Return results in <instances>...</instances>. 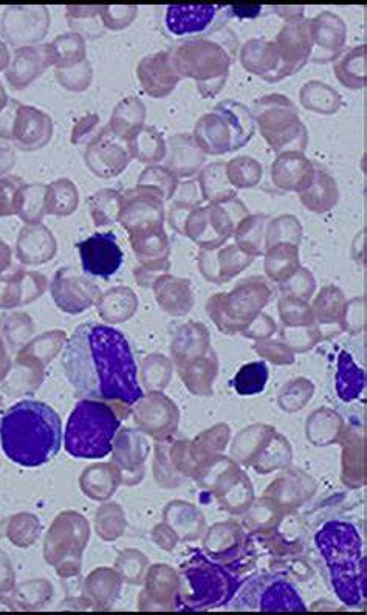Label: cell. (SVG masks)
Wrapping results in <instances>:
<instances>
[{"mask_svg": "<svg viewBox=\"0 0 367 615\" xmlns=\"http://www.w3.org/2000/svg\"><path fill=\"white\" fill-rule=\"evenodd\" d=\"M138 78L146 92L154 98L166 97L182 80L175 70L171 53L166 52L143 59L138 66Z\"/></svg>", "mask_w": 367, "mask_h": 615, "instance_id": "7402d4cb", "label": "cell"}, {"mask_svg": "<svg viewBox=\"0 0 367 615\" xmlns=\"http://www.w3.org/2000/svg\"><path fill=\"white\" fill-rule=\"evenodd\" d=\"M179 369L186 388L193 392L194 396H213L214 380L219 374V358L213 349L188 365L179 366Z\"/></svg>", "mask_w": 367, "mask_h": 615, "instance_id": "83f0119b", "label": "cell"}, {"mask_svg": "<svg viewBox=\"0 0 367 615\" xmlns=\"http://www.w3.org/2000/svg\"><path fill=\"white\" fill-rule=\"evenodd\" d=\"M230 433L228 425L220 423V425H216L211 430L203 431L193 442H189V454H191V459L196 464V473L203 462L225 451L228 440H230Z\"/></svg>", "mask_w": 367, "mask_h": 615, "instance_id": "74e56055", "label": "cell"}, {"mask_svg": "<svg viewBox=\"0 0 367 615\" xmlns=\"http://www.w3.org/2000/svg\"><path fill=\"white\" fill-rule=\"evenodd\" d=\"M282 343L293 352V354H304V352L310 351L315 348L319 341H323V334L319 332L316 324L313 326L302 327H285L282 326L281 332H279Z\"/></svg>", "mask_w": 367, "mask_h": 615, "instance_id": "c3c4849f", "label": "cell"}, {"mask_svg": "<svg viewBox=\"0 0 367 615\" xmlns=\"http://www.w3.org/2000/svg\"><path fill=\"white\" fill-rule=\"evenodd\" d=\"M254 352L276 366H287L295 363V354L282 341L270 340V338L258 341L254 346Z\"/></svg>", "mask_w": 367, "mask_h": 615, "instance_id": "816d5d0a", "label": "cell"}, {"mask_svg": "<svg viewBox=\"0 0 367 615\" xmlns=\"http://www.w3.org/2000/svg\"><path fill=\"white\" fill-rule=\"evenodd\" d=\"M270 220L267 214H248V216H245L234 230L233 238L236 239L237 247L253 258L264 256L265 250H267L265 234H267Z\"/></svg>", "mask_w": 367, "mask_h": 615, "instance_id": "836d02e7", "label": "cell"}, {"mask_svg": "<svg viewBox=\"0 0 367 615\" xmlns=\"http://www.w3.org/2000/svg\"><path fill=\"white\" fill-rule=\"evenodd\" d=\"M210 349V330L197 321H189L180 327L172 341V355L179 366L188 365L191 361L203 357Z\"/></svg>", "mask_w": 367, "mask_h": 615, "instance_id": "484cf974", "label": "cell"}, {"mask_svg": "<svg viewBox=\"0 0 367 615\" xmlns=\"http://www.w3.org/2000/svg\"><path fill=\"white\" fill-rule=\"evenodd\" d=\"M344 430L343 419L330 409H318L309 417L307 436L310 442L318 447H326L332 442H338Z\"/></svg>", "mask_w": 367, "mask_h": 615, "instance_id": "60d3db41", "label": "cell"}, {"mask_svg": "<svg viewBox=\"0 0 367 615\" xmlns=\"http://www.w3.org/2000/svg\"><path fill=\"white\" fill-rule=\"evenodd\" d=\"M285 515H287V512L279 506L278 502L267 498V496H262V498L254 499L251 502V506L244 513L242 524L253 535H264V533L278 530Z\"/></svg>", "mask_w": 367, "mask_h": 615, "instance_id": "d6a6232c", "label": "cell"}, {"mask_svg": "<svg viewBox=\"0 0 367 615\" xmlns=\"http://www.w3.org/2000/svg\"><path fill=\"white\" fill-rule=\"evenodd\" d=\"M299 200L312 213H329L337 207L338 200H340L337 180L333 179L329 172L316 169L310 185L299 193Z\"/></svg>", "mask_w": 367, "mask_h": 615, "instance_id": "4316f807", "label": "cell"}, {"mask_svg": "<svg viewBox=\"0 0 367 615\" xmlns=\"http://www.w3.org/2000/svg\"><path fill=\"white\" fill-rule=\"evenodd\" d=\"M333 73L338 83L350 90L364 89L367 84V47L357 45L344 50L333 64Z\"/></svg>", "mask_w": 367, "mask_h": 615, "instance_id": "f1b7e54d", "label": "cell"}, {"mask_svg": "<svg viewBox=\"0 0 367 615\" xmlns=\"http://www.w3.org/2000/svg\"><path fill=\"white\" fill-rule=\"evenodd\" d=\"M273 42L281 58L282 78L285 80L301 72L312 55L309 19L282 25Z\"/></svg>", "mask_w": 367, "mask_h": 615, "instance_id": "2e32d148", "label": "cell"}, {"mask_svg": "<svg viewBox=\"0 0 367 615\" xmlns=\"http://www.w3.org/2000/svg\"><path fill=\"white\" fill-rule=\"evenodd\" d=\"M248 208L239 197L223 203H206L191 208L183 220L182 234L200 248H216L233 238L237 224L248 216Z\"/></svg>", "mask_w": 367, "mask_h": 615, "instance_id": "30bf717a", "label": "cell"}, {"mask_svg": "<svg viewBox=\"0 0 367 615\" xmlns=\"http://www.w3.org/2000/svg\"><path fill=\"white\" fill-rule=\"evenodd\" d=\"M138 106H140L138 101H127V103L121 104L117 115H115V123H117L118 131H131V129H134L135 124L140 123L143 114H138L131 117L132 112H134Z\"/></svg>", "mask_w": 367, "mask_h": 615, "instance_id": "9f6ffc18", "label": "cell"}, {"mask_svg": "<svg viewBox=\"0 0 367 615\" xmlns=\"http://www.w3.org/2000/svg\"><path fill=\"white\" fill-rule=\"evenodd\" d=\"M79 258L84 273L95 278H110L120 270L124 262L123 250L118 245L117 234L93 233L78 242Z\"/></svg>", "mask_w": 367, "mask_h": 615, "instance_id": "4fadbf2b", "label": "cell"}, {"mask_svg": "<svg viewBox=\"0 0 367 615\" xmlns=\"http://www.w3.org/2000/svg\"><path fill=\"white\" fill-rule=\"evenodd\" d=\"M228 8H230L231 18L250 19V21L273 14V7H265V5H228Z\"/></svg>", "mask_w": 367, "mask_h": 615, "instance_id": "6f0895ef", "label": "cell"}, {"mask_svg": "<svg viewBox=\"0 0 367 615\" xmlns=\"http://www.w3.org/2000/svg\"><path fill=\"white\" fill-rule=\"evenodd\" d=\"M0 444L14 464L41 467L61 450V417L45 403L22 400L0 419Z\"/></svg>", "mask_w": 367, "mask_h": 615, "instance_id": "7a4b0ae2", "label": "cell"}, {"mask_svg": "<svg viewBox=\"0 0 367 615\" xmlns=\"http://www.w3.org/2000/svg\"><path fill=\"white\" fill-rule=\"evenodd\" d=\"M137 152L145 162H157L165 155V143L162 135L157 134L154 129H149L145 134L140 135L137 140Z\"/></svg>", "mask_w": 367, "mask_h": 615, "instance_id": "f5cc1de1", "label": "cell"}, {"mask_svg": "<svg viewBox=\"0 0 367 615\" xmlns=\"http://www.w3.org/2000/svg\"><path fill=\"white\" fill-rule=\"evenodd\" d=\"M275 433V428L268 427V425H253V427L241 431L234 439L231 456L239 464L251 467L262 450L267 447L271 437L275 436Z\"/></svg>", "mask_w": 367, "mask_h": 615, "instance_id": "d590c367", "label": "cell"}, {"mask_svg": "<svg viewBox=\"0 0 367 615\" xmlns=\"http://www.w3.org/2000/svg\"><path fill=\"white\" fill-rule=\"evenodd\" d=\"M62 368L84 399L132 406L143 397L131 343L107 324L87 321L76 327L64 346Z\"/></svg>", "mask_w": 367, "mask_h": 615, "instance_id": "6da1fadb", "label": "cell"}, {"mask_svg": "<svg viewBox=\"0 0 367 615\" xmlns=\"http://www.w3.org/2000/svg\"><path fill=\"white\" fill-rule=\"evenodd\" d=\"M366 326V299L357 296L352 301H347L346 315H344V332L352 335L360 334Z\"/></svg>", "mask_w": 367, "mask_h": 615, "instance_id": "db71d44e", "label": "cell"}, {"mask_svg": "<svg viewBox=\"0 0 367 615\" xmlns=\"http://www.w3.org/2000/svg\"><path fill=\"white\" fill-rule=\"evenodd\" d=\"M302 241V225L298 217L293 214H282L276 219L268 222L267 234H265V244L267 248L270 245L281 244H301Z\"/></svg>", "mask_w": 367, "mask_h": 615, "instance_id": "bcb514c9", "label": "cell"}, {"mask_svg": "<svg viewBox=\"0 0 367 615\" xmlns=\"http://www.w3.org/2000/svg\"><path fill=\"white\" fill-rule=\"evenodd\" d=\"M253 262V256L247 255L236 244H225L216 248H200L197 265L206 281L220 286L233 281Z\"/></svg>", "mask_w": 367, "mask_h": 615, "instance_id": "9a60e30c", "label": "cell"}, {"mask_svg": "<svg viewBox=\"0 0 367 615\" xmlns=\"http://www.w3.org/2000/svg\"><path fill=\"white\" fill-rule=\"evenodd\" d=\"M200 487L213 493L220 509L231 515H244L254 501V488L247 473L231 457L217 454L197 470Z\"/></svg>", "mask_w": 367, "mask_h": 615, "instance_id": "9c48e42d", "label": "cell"}, {"mask_svg": "<svg viewBox=\"0 0 367 615\" xmlns=\"http://www.w3.org/2000/svg\"><path fill=\"white\" fill-rule=\"evenodd\" d=\"M197 185L206 203H223L237 197V189L227 177V163L214 162L200 169Z\"/></svg>", "mask_w": 367, "mask_h": 615, "instance_id": "1f68e13d", "label": "cell"}, {"mask_svg": "<svg viewBox=\"0 0 367 615\" xmlns=\"http://www.w3.org/2000/svg\"><path fill=\"white\" fill-rule=\"evenodd\" d=\"M312 55L310 62L327 64L335 61L346 50L347 25L341 16L332 11H321L309 19Z\"/></svg>", "mask_w": 367, "mask_h": 615, "instance_id": "5bb4252c", "label": "cell"}, {"mask_svg": "<svg viewBox=\"0 0 367 615\" xmlns=\"http://www.w3.org/2000/svg\"><path fill=\"white\" fill-rule=\"evenodd\" d=\"M231 129V137H233V152L245 148L250 143L251 138L256 132V123H254L251 109H248L245 104L234 100H223L214 106Z\"/></svg>", "mask_w": 367, "mask_h": 615, "instance_id": "f546056e", "label": "cell"}, {"mask_svg": "<svg viewBox=\"0 0 367 615\" xmlns=\"http://www.w3.org/2000/svg\"><path fill=\"white\" fill-rule=\"evenodd\" d=\"M231 19L228 5H169L163 13L165 30L182 41L214 35Z\"/></svg>", "mask_w": 367, "mask_h": 615, "instance_id": "7c38bea8", "label": "cell"}, {"mask_svg": "<svg viewBox=\"0 0 367 615\" xmlns=\"http://www.w3.org/2000/svg\"><path fill=\"white\" fill-rule=\"evenodd\" d=\"M162 287L158 290V301L172 315L183 317L191 312L194 306V296L189 281L179 278H168L160 281Z\"/></svg>", "mask_w": 367, "mask_h": 615, "instance_id": "ab89813d", "label": "cell"}, {"mask_svg": "<svg viewBox=\"0 0 367 615\" xmlns=\"http://www.w3.org/2000/svg\"><path fill=\"white\" fill-rule=\"evenodd\" d=\"M264 258L265 275L275 284H282L292 278L301 268L299 247L295 244L281 242V244L270 245L265 250Z\"/></svg>", "mask_w": 367, "mask_h": 615, "instance_id": "4dcf8cb0", "label": "cell"}, {"mask_svg": "<svg viewBox=\"0 0 367 615\" xmlns=\"http://www.w3.org/2000/svg\"><path fill=\"white\" fill-rule=\"evenodd\" d=\"M239 52V39L225 27L205 38L175 45L171 58L180 78L196 81L203 100L214 98L227 86L228 76Z\"/></svg>", "mask_w": 367, "mask_h": 615, "instance_id": "277c9868", "label": "cell"}, {"mask_svg": "<svg viewBox=\"0 0 367 615\" xmlns=\"http://www.w3.org/2000/svg\"><path fill=\"white\" fill-rule=\"evenodd\" d=\"M234 611L306 612L307 606L295 586L276 574H262L242 581L230 602Z\"/></svg>", "mask_w": 367, "mask_h": 615, "instance_id": "8fae6325", "label": "cell"}, {"mask_svg": "<svg viewBox=\"0 0 367 615\" xmlns=\"http://www.w3.org/2000/svg\"><path fill=\"white\" fill-rule=\"evenodd\" d=\"M248 544V535L234 519L217 523L206 532L203 550L208 557L220 563L231 564L242 557Z\"/></svg>", "mask_w": 367, "mask_h": 615, "instance_id": "ac0fdd59", "label": "cell"}, {"mask_svg": "<svg viewBox=\"0 0 367 615\" xmlns=\"http://www.w3.org/2000/svg\"><path fill=\"white\" fill-rule=\"evenodd\" d=\"M241 585L236 563H220L196 550L180 567L175 611H210L230 605Z\"/></svg>", "mask_w": 367, "mask_h": 615, "instance_id": "5b68a950", "label": "cell"}, {"mask_svg": "<svg viewBox=\"0 0 367 615\" xmlns=\"http://www.w3.org/2000/svg\"><path fill=\"white\" fill-rule=\"evenodd\" d=\"M313 391H315L313 383L307 378L293 380L279 392V405L284 411L295 413V411L304 408L307 402L312 399Z\"/></svg>", "mask_w": 367, "mask_h": 615, "instance_id": "681fc988", "label": "cell"}, {"mask_svg": "<svg viewBox=\"0 0 367 615\" xmlns=\"http://www.w3.org/2000/svg\"><path fill=\"white\" fill-rule=\"evenodd\" d=\"M268 375H270V372H268L264 361L248 363V365L242 366L234 377V389L239 396L244 397L261 394L267 386Z\"/></svg>", "mask_w": 367, "mask_h": 615, "instance_id": "f6af8a7d", "label": "cell"}, {"mask_svg": "<svg viewBox=\"0 0 367 615\" xmlns=\"http://www.w3.org/2000/svg\"><path fill=\"white\" fill-rule=\"evenodd\" d=\"M315 165L304 152H282L271 163L270 179L282 193H301L315 176Z\"/></svg>", "mask_w": 367, "mask_h": 615, "instance_id": "e0dca14e", "label": "cell"}, {"mask_svg": "<svg viewBox=\"0 0 367 615\" xmlns=\"http://www.w3.org/2000/svg\"><path fill=\"white\" fill-rule=\"evenodd\" d=\"M278 310L282 326L302 327L315 324L312 306H310L309 301H304V299L282 295L278 301Z\"/></svg>", "mask_w": 367, "mask_h": 615, "instance_id": "7dc6e473", "label": "cell"}, {"mask_svg": "<svg viewBox=\"0 0 367 615\" xmlns=\"http://www.w3.org/2000/svg\"><path fill=\"white\" fill-rule=\"evenodd\" d=\"M273 289L262 276L237 282L231 292L216 293L206 301V313L225 335L242 334L251 321L268 306Z\"/></svg>", "mask_w": 367, "mask_h": 615, "instance_id": "52a82bcc", "label": "cell"}, {"mask_svg": "<svg viewBox=\"0 0 367 615\" xmlns=\"http://www.w3.org/2000/svg\"><path fill=\"white\" fill-rule=\"evenodd\" d=\"M299 103L306 110L319 115L337 114L343 106V98L337 89L323 81H309L299 90Z\"/></svg>", "mask_w": 367, "mask_h": 615, "instance_id": "8d00e7d4", "label": "cell"}, {"mask_svg": "<svg viewBox=\"0 0 367 615\" xmlns=\"http://www.w3.org/2000/svg\"><path fill=\"white\" fill-rule=\"evenodd\" d=\"M304 7H273V14L279 16V18L284 19L285 24H289V22L302 21V19L306 18L304 16Z\"/></svg>", "mask_w": 367, "mask_h": 615, "instance_id": "680465c9", "label": "cell"}, {"mask_svg": "<svg viewBox=\"0 0 367 615\" xmlns=\"http://www.w3.org/2000/svg\"><path fill=\"white\" fill-rule=\"evenodd\" d=\"M290 462H292V448H290L289 440L275 433L251 467L258 475H268L271 471L285 470L289 467Z\"/></svg>", "mask_w": 367, "mask_h": 615, "instance_id": "b9f144b4", "label": "cell"}, {"mask_svg": "<svg viewBox=\"0 0 367 615\" xmlns=\"http://www.w3.org/2000/svg\"><path fill=\"white\" fill-rule=\"evenodd\" d=\"M194 141L202 149L203 154L219 155L233 152V137L227 121L217 110H211L208 114L202 115L194 128Z\"/></svg>", "mask_w": 367, "mask_h": 615, "instance_id": "cb8c5ba5", "label": "cell"}, {"mask_svg": "<svg viewBox=\"0 0 367 615\" xmlns=\"http://www.w3.org/2000/svg\"><path fill=\"white\" fill-rule=\"evenodd\" d=\"M227 177L234 189L256 188L264 177V166L253 157L239 155L227 163Z\"/></svg>", "mask_w": 367, "mask_h": 615, "instance_id": "7bdbcfd3", "label": "cell"}, {"mask_svg": "<svg viewBox=\"0 0 367 615\" xmlns=\"http://www.w3.org/2000/svg\"><path fill=\"white\" fill-rule=\"evenodd\" d=\"M151 406L148 416H143L140 420L143 422L146 420V425L151 428L152 434L175 433L179 423V411L174 403L166 397L157 396L151 399Z\"/></svg>", "mask_w": 367, "mask_h": 615, "instance_id": "ee69618b", "label": "cell"}, {"mask_svg": "<svg viewBox=\"0 0 367 615\" xmlns=\"http://www.w3.org/2000/svg\"><path fill=\"white\" fill-rule=\"evenodd\" d=\"M347 299L340 287H323L313 301V317L319 332L327 330V337H337L344 332V315H346Z\"/></svg>", "mask_w": 367, "mask_h": 615, "instance_id": "603a6c76", "label": "cell"}, {"mask_svg": "<svg viewBox=\"0 0 367 615\" xmlns=\"http://www.w3.org/2000/svg\"><path fill=\"white\" fill-rule=\"evenodd\" d=\"M254 123L262 138L276 155L282 152H304L309 145V132L299 117L298 106L281 93H270L254 101Z\"/></svg>", "mask_w": 367, "mask_h": 615, "instance_id": "ba28073f", "label": "cell"}, {"mask_svg": "<svg viewBox=\"0 0 367 615\" xmlns=\"http://www.w3.org/2000/svg\"><path fill=\"white\" fill-rule=\"evenodd\" d=\"M338 442L343 444V482L358 488L366 482V453L364 434L355 427L344 428Z\"/></svg>", "mask_w": 367, "mask_h": 615, "instance_id": "d4e9b609", "label": "cell"}, {"mask_svg": "<svg viewBox=\"0 0 367 615\" xmlns=\"http://www.w3.org/2000/svg\"><path fill=\"white\" fill-rule=\"evenodd\" d=\"M337 392L343 402H354L360 397L366 386V374L358 368L352 355L346 351L338 355L337 365Z\"/></svg>", "mask_w": 367, "mask_h": 615, "instance_id": "f35d334b", "label": "cell"}, {"mask_svg": "<svg viewBox=\"0 0 367 615\" xmlns=\"http://www.w3.org/2000/svg\"><path fill=\"white\" fill-rule=\"evenodd\" d=\"M315 544L326 561L333 591L341 602L358 608L366 602V557L354 524L329 521L316 532Z\"/></svg>", "mask_w": 367, "mask_h": 615, "instance_id": "3957f363", "label": "cell"}, {"mask_svg": "<svg viewBox=\"0 0 367 615\" xmlns=\"http://www.w3.org/2000/svg\"><path fill=\"white\" fill-rule=\"evenodd\" d=\"M279 287H281V292L284 295L295 296V298L309 301L316 289L315 276L307 268L301 267L292 278L279 284Z\"/></svg>", "mask_w": 367, "mask_h": 615, "instance_id": "f907efd6", "label": "cell"}, {"mask_svg": "<svg viewBox=\"0 0 367 615\" xmlns=\"http://www.w3.org/2000/svg\"><path fill=\"white\" fill-rule=\"evenodd\" d=\"M239 61L248 73L259 76L267 83H279L284 80L281 58L273 41L261 38L248 39L239 49Z\"/></svg>", "mask_w": 367, "mask_h": 615, "instance_id": "d6986e66", "label": "cell"}, {"mask_svg": "<svg viewBox=\"0 0 367 615\" xmlns=\"http://www.w3.org/2000/svg\"><path fill=\"white\" fill-rule=\"evenodd\" d=\"M315 492V481L307 473L302 470H285L268 485L264 496L278 502L285 512L290 513L306 504Z\"/></svg>", "mask_w": 367, "mask_h": 615, "instance_id": "ffe728a7", "label": "cell"}, {"mask_svg": "<svg viewBox=\"0 0 367 615\" xmlns=\"http://www.w3.org/2000/svg\"><path fill=\"white\" fill-rule=\"evenodd\" d=\"M52 293L56 304L62 310L69 313H79L92 306L100 290L97 286H93V282L86 281L69 268H64V270H59L58 275H56Z\"/></svg>", "mask_w": 367, "mask_h": 615, "instance_id": "44dd1931", "label": "cell"}, {"mask_svg": "<svg viewBox=\"0 0 367 615\" xmlns=\"http://www.w3.org/2000/svg\"><path fill=\"white\" fill-rule=\"evenodd\" d=\"M171 160L169 165L177 172V176L191 177L203 168L206 155L197 146L193 135L180 134L171 138Z\"/></svg>", "mask_w": 367, "mask_h": 615, "instance_id": "e575fe53", "label": "cell"}, {"mask_svg": "<svg viewBox=\"0 0 367 615\" xmlns=\"http://www.w3.org/2000/svg\"><path fill=\"white\" fill-rule=\"evenodd\" d=\"M121 419L103 400L83 399L67 420L64 448L78 459H101L114 450Z\"/></svg>", "mask_w": 367, "mask_h": 615, "instance_id": "8992f818", "label": "cell"}, {"mask_svg": "<svg viewBox=\"0 0 367 615\" xmlns=\"http://www.w3.org/2000/svg\"><path fill=\"white\" fill-rule=\"evenodd\" d=\"M278 332V324L267 313H259L258 317L251 321L250 326L242 332L245 338H250L254 341L268 340L271 335Z\"/></svg>", "mask_w": 367, "mask_h": 615, "instance_id": "11a10c76", "label": "cell"}]
</instances>
